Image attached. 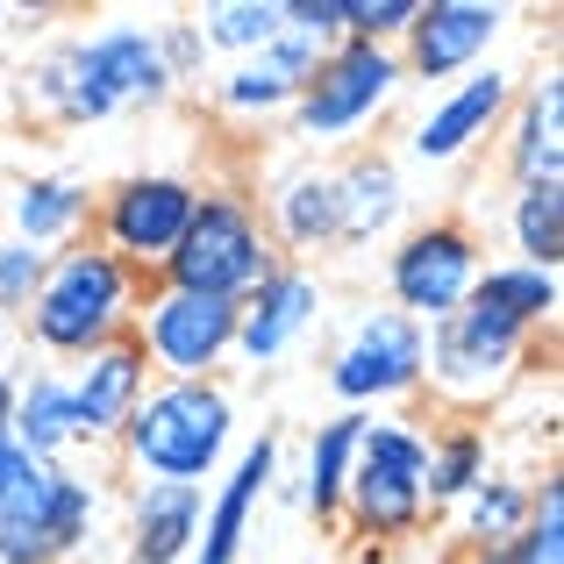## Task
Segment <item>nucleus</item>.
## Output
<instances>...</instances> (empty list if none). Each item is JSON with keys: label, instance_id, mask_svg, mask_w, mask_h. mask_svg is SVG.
Masks as SVG:
<instances>
[{"label": "nucleus", "instance_id": "nucleus-1", "mask_svg": "<svg viewBox=\"0 0 564 564\" xmlns=\"http://www.w3.org/2000/svg\"><path fill=\"white\" fill-rule=\"evenodd\" d=\"M22 100L29 115L72 122V129L108 122V115H129V108H165L172 79H165V57H158V22H100L51 43L29 65Z\"/></svg>", "mask_w": 564, "mask_h": 564}, {"label": "nucleus", "instance_id": "nucleus-2", "mask_svg": "<svg viewBox=\"0 0 564 564\" xmlns=\"http://www.w3.org/2000/svg\"><path fill=\"white\" fill-rule=\"evenodd\" d=\"M122 457L129 471L158 486H200L221 479V465L236 457V400L221 379H151V393L137 400V414L122 422Z\"/></svg>", "mask_w": 564, "mask_h": 564}, {"label": "nucleus", "instance_id": "nucleus-3", "mask_svg": "<svg viewBox=\"0 0 564 564\" xmlns=\"http://www.w3.org/2000/svg\"><path fill=\"white\" fill-rule=\"evenodd\" d=\"M143 286H151V279L115 264L100 243H65V250H51L43 286H36V301H29L22 322H29V336H36V350L79 365V358H94V350H108V344L129 336Z\"/></svg>", "mask_w": 564, "mask_h": 564}, {"label": "nucleus", "instance_id": "nucleus-4", "mask_svg": "<svg viewBox=\"0 0 564 564\" xmlns=\"http://www.w3.org/2000/svg\"><path fill=\"white\" fill-rule=\"evenodd\" d=\"M272 264H279V250H272V229H264L258 200H250V193H229V186H200L180 250L165 258L158 279H165V286H186V293H207V301L243 307L250 286H258Z\"/></svg>", "mask_w": 564, "mask_h": 564}, {"label": "nucleus", "instance_id": "nucleus-5", "mask_svg": "<svg viewBox=\"0 0 564 564\" xmlns=\"http://www.w3.org/2000/svg\"><path fill=\"white\" fill-rule=\"evenodd\" d=\"M422 457H429V429H414L408 414H365L358 457H350V486H344V514L350 536L365 543H408L429 522V494H422Z\"/></svg>", "mask_w": 564, "mask_h": 564}, {"label": "nucleus", "instance_id": "nucleus-6", "mask_svg": "<svg viewBox=\"0 0 564 564\" xmlns=\"http://www.w3.org/2000/svg\"><path fill=\"white\" fill-rule=\"evenodd\" d=\"M400 86H408V72H400L393 51L344 36V43L322 51L315 72H307V86H301V100H293L286 122H293V137H301L307 151H344V143H358L365 129L393 108Z\"/></svg>", "mask_w": 564, "mask_h": 564}, {"label": "nucleus", "instance_id": "nucleus-7", "mask_svg": "<svg viewBox=\"0 0 564 564\" xmlns=\"http://www.w3.org/2000/svg\"><path fill=\"white\" fill-rule=\"evenodd\" d=\"M529 350H536V336H529V329H514L508 315L465 301L457 315H443L436 329H429L422 386L443 400V408L479 414V408H494V400L529 372Z\"/></svg>", "mask_w": 564, "mask_h": 564}, {"label": "nucleus", "instance_id": "nucleus-8", "mask_svg": "<svg viewBox=\"0 0 564 564\" xmlns=\"http://www.w3.org/2000/svg\"><path fill=\"white\" fill-rule=\"evenodd\" d=\"M479 229L457 215H429L414 221V229H400V243L386 250V293H393V307L408 322H422V329H436L443 315H457V307L471 301V286H479Z\"/></svg>", "mask_w": 564, "mask_h": 564}, {"label": "nucleus", "instance_id": "nucleus-9", "mask_svg": "<svg viewBox=\"0 0 564 564\" xmlns=\"http://www.w3.org/2000/svg\"><path fill=\"white\" fill-rule=\"evenodd\" d=\"M129 336H137L143 365H151V379H221V365L236 358V307L229 301H207V293H186V286H165V279H151L137 301V322H129Z\"/></svg>", "mask_w": 564, "mask_h": 564}, {"label": "nucleus", "instance_id": "nucleus-10", "mask_svg": "<svg viewBox=\"0 0 564 564\" xmlns=\"http://www.w3.org/2000/svg\"><path fill=\"white\" fill-rule=\"evenodd\" d=\"M193 200H200V186L186 172H129L94 200V243L137 279H158L193 221Z\"/></svg>", "mask_w": 564, "mask_h": 564}, {"label": "nucleus", "instance_id": "nucleus-11", "mask_svg": "<svg viewBox=\"0 0 564 564\" xmlns=\"http://www.w3.org/2000/svg\"><path fill=\"white\" fill-rule=\"evenodd\" d=\"M422 358H429L422 322H408L400 307H365L344 329V344L329 350V393L350 414H372L386 400L422 393Z\"/></svg>", "mask_w": 564, "mask_h": 564}, {"label": "nucleus", "instance_id": "nucleus-12", "mask_svg": "<svg viewBox=\"0 0 564 564\" xmlns=\"http://www.w3.org/2000/svg\"><path fill=\"white\" fill-rule=\"evenodd\" d=\"M100 494L72 465H36L29 486L0 508V564H72L94 543Z\"/></svg>", "mask_w": 564, "mask_h": 564}, {"label": "nucleus", "instance_id": "nucleus-13", "mask_svg": "<svg viewBox=\"0 0 564 564\" xmlns=\"http://www.w3.org/2000/svg\"><path fill=\"white\" fill-rule=\"evenodd\" d=\"M514 14L494 8V0H414V22L400 36V72L422 86H457L465 72L486 65L500 36H508Z\"/></svg>", "mask_w": 564, "mask_h": 564}, {"label": "nucleus", "instance_id": "nucleus-14", "mask_svg": "<svg viewBox=\"0 0 564 564\" xmlns=\"http://www.w3.org/2000/svg\"><path fill=\"white\" fill-rule=\"evenodd\" d=\"M514 94H522V86H514L508 65L465 72V79L443 86V94L429 100V115L408 129V158H414V165H457V158H471L500 122H508Z\"/></svg>", "mask_w": 564, "mask_h": 564}, {"label": "nucleus", "instance_id": "nucleus-15", "mask_svg": "<svg viewBox=\"0 0 564 564\" xmlns=\"http://www.w3.org/2000/svg\"><path fill=\"white\" fill-rule=\"evenodd\" d=\"M322 307H329L322 272L279 258L272 272L250 286V301L236 307V358H243V365H279L286 350H301L307 336L322 329Z\"/></svg>", "mask_w": 564, "mask_h": 564}, {"label": "nucleus", "instance_id": "nucleus-16", "mask_svg": "<svg viewBox=\"0 0 564 564\" xmlns=\"http://www.w3.org/2000/svg\"><path fill=\"white\" fill-rule=\"evenodd\" d=\"M272 486H279V436H250L243 451L221 465L215 494H207V514H200V543H193L186 564H243L250 522H258Z\"/></svg>", "mask_w": 564, "mask_h": 564}, {"label": "nucleus", "instance_id": "nucleus-17", "mask_svg": "<svg viewBox=\"0 0 564 564\" xmlns=\"http://www.w3.org/2000/svg\"><path fill=\"white\" fill-rule=\"evenodd\" d=\"M322 65V43H307L301 29H279L258 57H229V72L215 79V108L229 122H272V115H293L307 72Z\"/></svg>", "mask_w": 564, "mask_h": 564}, {"label": "nucleus", "instance_id": "nucleus-18", "mask_svg": "<svg viewBox=\"0 0 564 564\" xmlns=\"http://www.w3.org/2000/svg\"><path fill=\"white\" fill-rule=\"evenodd\" d=\"M65 393H72L79 443H115V436H122V422L137 414V400L151 393V365H143L137 336H122V344L79 358V365L65 372Z\"/></svg>", "mask_w": 564, "mask_h": 564}, {"label": "nucleus", "instance_id": "nucleus-19", "mask_svg": "<svg viewBox=\"0 0 564 564\" xmlns=\"http://www.w3.org/2000/svg\"><path fill=\"white\" fill-rule=\"evenodd\" d=\"M264 229H272V250L293 264L315 258V250H336L344 243V207H336V165H286L264 193Z\"/></svg>", "mask_w": 564, "mask_h": 564}, {"label": "nucleus", "instance_id": "nucleus-20", "mask_svg": "<svg viewBox=\"0 0 564 564\" xmlns=\"http://www.w3.org/2000/svg\"><path fill=\"white\" fill-rule=\"evenodd\" d=\"M508 180L514 186H564V72L551 65L522 86L508 108Z\"/></svg>", "mask_w": 564, "mask_h": 564}, {"label": "nucleus", "instance_id": "nucleus-21", "mask_svg": "<svg viewBox=\"0 0 564 564\" xmlns=\"http://www.w3.org/2000/svg\"><path fill=\"white\" fill-rule=\"evenodd\" d=\"M207 494L200 486H158L143 479L129 494V564H186L200 543Z\"/></svg>", "mask_w": 564, "mask_h": 564}, {"label": "nucleus", "instance_id": "nucleus-22", "mask_svg": "<svg viewBox=\"0 0 564 564\" xmlns=\"http://www.w3.org/2000/svg\"><path fill=\"white\" fill-rule=\"evenodd\" d=\"M94 221V193H86L72 172H29L22 186L8 193V236L29 250H65L79 243V229Z\"/></svg>", "mask_w": 564, "mask_h": 564}, {"label": "nucleus", "instance_id": "nucleus-23", "mask_svg": "<svg viewBox=\"0 0 564 564\" xmlns=\"http://www.w3.org/2000/svg\"><path fill=\"white\" fill-rule=\"evenodd\" d=\"M358 436H365V414H350V408H336L329 422L307 429L301 471H293V508L301 514H315V522H336V514H344V486H350Z\"/></svg>", "mask_w": 564, "mask_h": 564}, {"label": "nucleus", "instance_id": "nucleus-24", "mask_svg": "<svg viewBox=\"0 0 564 564\" xmlns=\"http://www.w3.org/2000/svg\"><path fill=\"white\" fill-rule=\"evenodd\" d=\"M336 207H344V243H379L400 229L408 215V180H400L393 158L379 151H350L336 165Z\"/></svg>", "mask_w": 564, "mask_h": 564}, {"label": "nucleus", "instance_id": "nucleus-25", "mask_svg": "<svg viewBox=\"0 0 564 564\" xmlns=\"http://www.w3.org/2000/svg\"><path fill=\"white\" fill-rule=\"evenodd\" d=\"M529 508H536V479H522V471H486V479L457 500V543H465L471 557L500 551L508 536H522Z\"/></svg>", "mask_w": 564, "mask_h": 564}, {"label": "nucleus", "instance_id": "nucleus-26", "mask_svg": "<svg viewBox=\"0 0 564 564\" xmlns=\"http://www.w3.org/2000/svg\"><path fill=\"white\" fill-rule=\"evenodd\" d=\"M8 436L22 443V451L36 457V465H65V451H79V422H72L65 372H29V379H22Z\"/></svg>", "mask_w": 564, "mask_h": 564}, {"label": "nucleus", "instance_id": "nucleus-27", "mask_svg": "<svg viewBox=\"0 0 564 564\" xmlns=\"http://www.w3.org/2000/svg\"><path fill=\"white\" fill-rule=\"evenodd\" d=\"M471 301L494 307V315H508L514 329H551L557 307H564V286L557 272H543V264H522V258H500V264H479V286H471Z\"/></svg>", "mask_w": 564, "mask_h": 564}, {"label": "nucleus", "instance_id": "nucleus-28", "mask_svg": "<svg viewBox=\"0 0 564 564\" xmlns=\"http://www.w3.org/2000/svg\"><path fill=\"white\" fill-rule=\"evenodd\" d=\"M494 471V443H486L479 422H443L429 429V457H422V494L429 508H457L471 486Z\"/></svg>", "mask_w": 564, "mask_h": 564}, {"label": "nucleus", "instance_id": "nucleus-29", "mask_svg": "<svg viewBox=\"0 0 564 564\" xmlns=\"http://www.w3.org/2000/svg\"><path fill=\"white\" fill-rule=\"evenodd\" d=\"M207 57H258L264 43L286 29V0H215L193 14Z\"/></svg>", "mask_w": 564, "mask_h": 564}, {"label": "nucleus", "instance_id": "nucleus-30", "mask_svg": "<svg viewBox=\"0 0 564 564\" xmlns=\"http://www.w3.org/2000/svg\"><path fill=\"white\" fill-rule=\"evenodd\" d=\"M508 236H514V258L522 264L557 272L564 264V186H514Z\"/></svg>", "mask_w": 564, "mask_h": 564}, {"label": "nucleus", "instance_id": "nucleus-31", "mask_svg": "<svg viewBox=\"0 0 564 564\" xmlns=\"http://www.w3.org/2000/svg\"><path fill=\"white\" fill-rule=\"evenodd\" d=\"M471 564H564V486H557V471L536 479V508H529L522 536H508L500 551H486Z\"/></svg>", "mask_w": 564, "mask_h": 564}, {"label": "nucleus", "instance_id": "nucleus-32", "mask_svg": "<svg viewBox=\"0 0 564 564\" xmlns=\"http://www.w3.org/2000/svg\"><path fill=\"white\" fill-rule=\"evenodd\" d=\"M408 22H414V0H344V36L379 43V51H400Z\"/></svg>", "mask_w": 564, "mask_h": 564}, {"label": "nucleus", "instance_id": "nucleus-33", "mask_svg": "<svg viewBox=\"0 0 564 564\" xmlns=\"http://www.w3.org/2000/svg\"><path fill=\"white\" fill-rule=\"evenodd\" d=\"M158 57H165L172 94L207 79V43H200V29H193V14H172V22H158Z\"/></svg>", "mask_w": 564, "mask_h": 564}, {"label": "nucleus", "instance_id": "nucleus-34", "mask_svg": "<svg viewBox=\"0 0 564 564\" xmlns=\"http://www.w3.org/2000/svg\"><path fill=\"white\" fill-rule=\"evenodd\" d=\"M43 250L14 243V236H0V315H29V301H36L43 286Z\"/></svg>", "mask_w": 564, "mask_h": 564}, {"label": "nucleus", "instance_id": "nucleus-35", "mask_svg": "<svg viewBox=\"0 0 564 564\" xmlns=\"http://www.w3.org/2000/svg\"><path fill=\"white\" fill-rule=\"evenodd\" d=\"M286 29L329 51V43H344V0H286Z\"/></svg>", "mask_w": 564, "mask_h": 564}, {"label": "nucleus", "instance_id": "nucleus-36", "mask_svg": "<svg viewBox=\"0 0 564 564\" xmlns=\"http://www.w3.org/2000/svg\"><path fill=\"white\" fill-rule=\"evenodd\" d=\"M29 471H36V457H29L14 436H0V508H8V500L29 486Z\"/></svg>", "mask_w": 564, "mask_h": 564}, {"label": "nucleus", "instance_id": "nucleus-37", "mask_svg": "<svg viewBox=\"0 0 564 564\" xmlns=\"http://www.w3.org/2000/svg\"><path fill=\"white\" fill-rule=\"evenodd\" d=\"M14 393H22V372L0 365V436H8V422H14Z\"/></svg>", "mask_w": 564, "mask_h": 564}, {"label": "nucleus", "instance_id": "nucleus-38", "mask_svg": "<svg viewBox=\"0 0 564 564\" xmlns=\"http://www.w3.org/2000/svg\"><path fill=\"white\" fill-rule=\"evenodd\" d=\"M8 14H14V8H8V0H0V22H8Z\"/></svg>", "mask_w": 564, "mask_h": 564}]
</instances>
